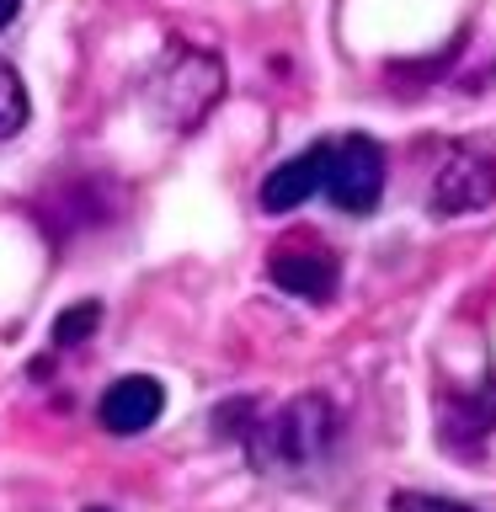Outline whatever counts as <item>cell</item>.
<instances>
[{
    "label": "cell",
    "instance_id": "9",
    "mask_svg": "<svg viewBox=\"0 0 496 512\" xmlns=\"http://www.w3.org/2000/svg\"><path fill=\"white\" fill-rule=\"evenodd\" d=\"M96 326H102V304H96V299H80V304H70V310L54 320V342H59V347H75L80 336H91Z\"/></svg>",
    "mask_w": 496,
    "mask_h": 512
},
{
    "label": "cell",
    "instance_id": "8",
    "mask_svg": "<svg viewBox=\"0 0 496 512\" xmlns=\"http://www.w3.org/2000/svg\"><path fill=\"white\" fill-rule=\"evenodd\" d=\"M22 123H27V86L11 64H0V139L22 134Z\"/></svg>",
    "mask_w": 496,
    "mask_h": 512
},
{
    "label": "cell",
    "instance_id": "5",
    "mask_svg": "<svg viewBox=\"0 0 496 512\" xmlns=\"http://www.w3.org/2000/svg\"><path fill=\"white\" fill-rule=\"evenodd\" d=\"M267 272L283 294H299L310 304H326L336 294V283H342V262H336V251L320 246V240H288V246H278Z\"/></svg>",
    "mask_w": 496,
    "mask_h": 512
},
{
    "label": "cell",
    "instance_id": "1",
    "mask_svg": "<svg viewBox=\"0 0 496 512\" xmlns=\"http://www.w3.org/2000/svg\"><path fill=\"white\" fill-rule=\"evenodd\" d=\"M331 438H336L331 400L299 395V400H288L278 416H267L262 427H251L246 448H251V459L262 464V470H304V464H315L320 454H326Z\"/></svg>",
    "mask_w": 496,
    "mask_h": 512
},
{
    "label": "cell",
    "instance_id": "3",
    "mask_svg": "<svg viewBox=\"0 0 496 512\" xmlns=\"http://www.w3.org/2000/svg\"><path fill=\"white\" fill-rule=\"evenodd\" d=\"M384 192V150L368 134H342L326 155V198L342 214H374Z\"/></svg>",
    "mask_w": 496,
    "mask_h": 512
},
{
    "label": "cell",
    "instance_id": "7",
    "mask_svg": "<svg viewBox=\"0 0 496 512\" xmlns=\"http://www.w3.org/2000/svg\"><path fill=\"white\" fill-rule=\"evenodd\" d=\"M326 155H331V144H310L304 155L283 160L278 171H267V182H262L267 214H294L299 203H310L315 192L326 187Z\"/></svg>",
    "mask_w": 496,
    "mask_h": 512
},
{
    "label": "cell",
    "instance_id": "12",
    "mask_svg": "<svg viewBox=\"0 0 496 512\" xmlns=\"http://www.w3.org/2000/svg\"><path fill=\"white\" fill-rule=\"evenodd\" d=\"M86 512H107V507H86Z\"/></svg>",
    "mask_w": 496,
    "mask_h": 512
},
{
    "label": "cell",
    "instance_id": "6",
    "mask_svg": "<svg viewBox=\"0 0 496 512\" xmlns=\"http://www.w3.org/2000/svg\"><path fill=\"white\" fill-rule=\"evenodd\" d=\"M160 411H166V384L155 374H123L102 390V400H96V422H102L112 438H134V432L155 427Z\"/></svg>",
    "mask_w": 496,
    "mask_h": 512
},
{
    "label": "cell",
    "instance_id": "11",
    "mask_svg": "<svg viewBox=\"0 0 496 512\" xmlns=\"http://www.w3.org/2000/svg\"><path fill=\"white\" fill-rule=\"evenodd\" d=\"M16 11H22V0H0V27H11Z\"/></svg>",
    "mask_w": 496,
    "mask_h": 512
},
{
    "label": "cell",
    "instance_id": "4",
    "mask_svg": "<svg viewBox=\"0 0 496 512\" xmlns=\"http://www.w3.org/2000/svg\"><path fill=\"white\" fill-rule=\"evenodd\" d=\"M491 203H496V155L486 150H454L432 176V214L438 219L480 214Z\"/></svg>",
    "mask_w": 496,
    "mask_h": 512
},
{
    "label": "cell",
    "instance_id": "2",
    "mask_svg": "<svg viewBox=\"0 0 496 512\" xmlns=\"http://www.w3.org/2000/svg\"><path fill=\"white\" fill-rule=\"evenodd\" d=\"M219 91H224V70H219L214 54H203V48H171L166 64H160L155 80H150V107H155L160 123L192 128L219 102Z\"/></svg>",
    "mask_w": 496,
    "mask_h": 512
},
{
    "label": "cell",
    "instance_id": "10",
    "mask_svg": "<svg viewBox=\"0 0 496 512\" xmlns=\"http://www.w3.org/2000/svg\"><path fill=\"white\" fill-rule=\"evenodd\" d=\"M390 512H475L464 502H448V496H427V491H395Z\"/></svg>",
    "mask_w": 496,
    "mask_h": 512
}]
</instances>
